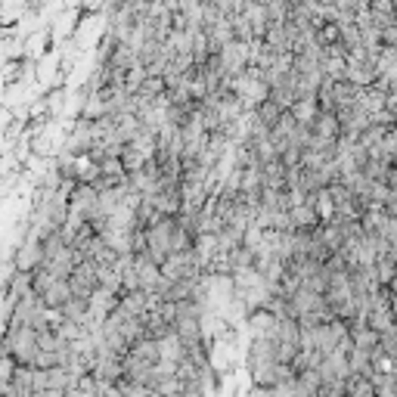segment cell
<instances>
[{
  "label": "cell",
  "mask_w": 397,
  "mask_h": 397,
  "mask_svg": "<svg viewBox=\"0 0 397 397\" xmlns=\"http://www.w3.org/2000/svg\"><path fill=\"white\" fill-rule=\"evenodd\" d=\"M10 354L19 363L31 367V363L37 360V354H41V338H37V332L28 329V326H19V329L10 336Z\"/></svg>",
  "instance_id": "obj_1"
}]
</instances>
